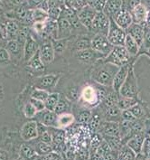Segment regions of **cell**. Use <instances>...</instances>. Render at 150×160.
<instances>
[{
    "label": "cell",
    "instance_id": "6da1fadb",
    "mask_svg": "<svg viewBox=\"0 0 150 160\" xmlns=\"http://www.w3.org/2000/svg\"><path fill=\"white\" fill-rule=\"evenodd\" d=\"M119 67L111 63L105 62L102 59L99 60L92 65L90 72V78L96 84L112 87L114 77L118 72Z\"/></svg>",
    "mask_w": 150,
    "mask_h": 160
},
{
    "label": "cell",
    "instance_id": "7a4b0ae2",
    "mask_svg": "<svg viewBox=\"0 0 150 160\" xmlns=\"http://www.w3.org/2000/svg\"><path fill=\"white\" fill-rule=\"evenodd\" d=\"M81 105L92 109V108H97L100 103V94L97 84H88L84 85L81 90Z\"/></svg>",
    "mask_w": 150,
    "mask_h": 160
},
{
    "label": "cell",
    "instance_id": "3957f363",
    "mask_svg": "<svg viewBox=\"0 0 150 160\" xmlns=\"http://www.w3.org/2000/svg\"><path fill=\"white\" fill-rule=\"evenodd\" d=\"M102 60L105 62L111 63L118 67H122L127 64L133 65V60L130 57L129 53L128 52L124 45L114 46L112 51L109 52V54Z\"/></svg>",
    "mask_w": 150,
    "mask_h": 160
},
{
    "label": "cell",
    "instance_id": "277c9868",
    "mask_svg": "<svg viewBox=\"0 0 150 160\" xmlns=\"http://www.w3.org/2000/svg\"><path fill=\"white\" fill-rule=\"evenodd\" d=\"M119 95L124 96V97H129V98H136L139 99V85H138V81L137 75L135 73L133 65L130 66L129 72L128 77L126 79L125 82L123 83L121 89L119 90Z\"/></svg>",
    "mask_w": 150,
    "mask_h": 160
},
{
    "label": "cell",
    "instance_id": "5b68a950",
    "mask_svg": "<svg viewBox=\"0 0 150 160\" xmlns=\"http://www.w3.org/2000/svg\"><path fill=\"white\" fill-rule=\"evenodd\" d=\"M127 31L121 28L120 26L117 25V23L110 18V24L108 28V41L113 46H121L125 43L126 37H127Z\"/></svg>",
    "mask_w": 150,
    "mask_h": 160
},
{
    "label": "cell",
    "instance_id": "8992f818",
    "mask_svg": "<svg viewBox=\"0 0 150 160\" xmlns=\"http://www.w3.org/2000/svg\"><path fill=\"white\" fill-rule=\"evenodd\" d=\"M113 47L105 34H96L92 38V49L100 52L104 57L109 54Z\"/></svg>",
    "mask_w": 150,
    "mask_h": 160
},
{
    "label": "cell",
    "instance_id": "52a82bcc",
    "mask_svg": "<svg viewBox=\"0 0 150 160\" xmlns=\"http://www.w3.org/2000/svg\"><path fill=\"white\" fill-rule=\"evenodd\" d=\"M60 79H61V74H58V73L43 74V75L36 77L33 81V84L35 88L46 90L52 92L51 91L57 85Z\"/></svg>",
    "mask_w": 150,
    "mask_h": 160
},
{
    "label": "cell",
    "instance_id": "ba28073f",
    "mask_svg": "<svg viewBox=\"0 0 150 160\" xmlns=\"http://www.w3.org/2000/svg\"><path fill=\"white\" fill-rule=\"evenodd\" d=\"M109 24H110V18L103 11H100L97 13L90 31L94 33V34H102L107 35L109 28Z\"/></svg>",
    "mask_w": 150,
    "mask_h": 160
},
{
    "label": "cell",
    "instance_id": "9c48e42d",
    "mask_svg": "<svg viewBox=\"0 0 150 160\" xmlns=\"http://www.w3.org/2000/svg\"><path fill=\"white\" fill-rule=\"evenodd\" d=\"M74 57L78 62H80L82 64H88V65H93L95 64L99 60L105 58L100 52L94 51L92 48L87 50L80 51L74 53Z\"/></svg>",
    "mask_w": 150,
    "mask_h": 160
},
{
    "label": "cell",
    "instance_id": "30bf717a",
    "mask_svg": "<svg viewBox=\"0 0 150 160\" xmlns=\"http://www.w3.org/2000/svg\"><path fill=\"white\" fill-rule=\"evenodd\" d=\"M4 47L8 51L13 63L17 64L20 62L24 61L25 46H23L17 40H8V42H6Z\"/></svg>",
    "mask_w": 150,
    "mask_h": 160
},
{
    "label": "cell",
    "instance_id": "8fae6325",
    "mask_svg": "<svg viewBox=\"0 0 150 160\" xmlns=\"http://www.w3.org/2000/svg\"><path fill=\"white\" fill-rule=\"evenodd\" d=\"M38 123L36 120H29L21 128L20 137L25 142H30L38 138Z\"/></svg>",
    "mask_w": 150,
    "mask_h": 160
},
{
    "label": "cell",
    "instance_id": "7c38bea8",
    "mask_svg": "<svg viewBox=\"0 0 150 160\" xmlns=\"http://www.w3.org/2000/svg\"><path fill=\"white\" fill-rule=\"evenodd\" d=\"M97 13H98V11H96L91 6L86 5L77 15H78V17H79V19H80V21L82 24V25L90 31L91 28H92L93 20L96 17Z\"/></svg>",
    "mask_w": 150,
    "mask_h": 160
},
{
    "label": "cell",
    "instance_id": "4fadbf2b",
    "mask_svg": "<svg viewBox=\"0 0 150 160\" xmlns=\"http://www.w3.org/2000/svg\"><path fill=\"white\" fill-rule=\"evenodd\" d=\"M39 52H40V56H41L42 62L45 65H48L51 62H52L55 59L56 53L53 48L52 40H46L42 42V44L40 45Z\"/></svg>",
    "mask_w": 150,
    "mask_h": 160
},
{
    "label": "cell",
    "instance_id": "5bb4252c",
    "mask_svg": "<svg viewBox=\"0 0 150 160\" xmlns=\"http://www.w3.org/2000/svg\"><path fill=\"white\" fill-rule=\"evenodd\" d=\"M57 114L54 111H51L48 110H44L38 112L37 115L35 116V119L37 122H40L43 125L47 127H54L56 126V120H57Z\"/></svg>",
    "mask_w": 150,
    "mask_h": 160
},
{
    "label": "cell",
    "instance_id": "9a60e30c",
    "mask_svg": "<svg viewBox=\"0 0 150 160\" xmlns=\"http://www.w3.org/2000/svg\"><path fill=\"white\" fill-rule=\"evenodd\" d=\"M146 138H147V136L144 135V134L132 135L127 140L125 145H127L130 149H132L137 154V156H138L141 154Z\"/></svg>",
    "mask_w": 150,
    "mask_h": 160
},
{
    "label": "cell",
    "instance_id": "2e32d148",
    "mask_svg": "<svg viewBox=\"0 0 150 160\" xmlns=\"http://www.w3.org/2000/svg\"><path fill=\"white\" fill-rule=\"evenodd\" d=\"M118 26L123 28L124 30L127 31V29L133 24V17L129 11L122 8L117 15L115 16L114 18H112Z\"/></svg>",
    "mask_w": 150,
    "mask_h": 160
},
{
    "label": "cell",
    "instance_id": "e0dca14e",
    "mask_svg": "<svg viewBox=\"0 0 150 160\" xmlns=\"http://www.w3.org/2000/svg\"><path fill=\"white\" fill-rule=\"evenodd\" d=\"M131 65L132 64H127V65H124L122 67H119L118 72L114 77L113 83H112V88H113V90L115 92H119V90L121 89L122 85L125 82L126 79L128 77V72H129V69H130Z\"/></svg>",
    "mask_w": 150,
    "mask_h": 160
},
{
    "label": "cell",
    "instance_id": "ac0fdd59",
    "mask_svg": "<svg viewBox=\"0 0 150 160\" xmlns=\"http://www.w3.org/2000/svg\"><path fill=\"white\" fill-rule=\"evenodd\" d=\"M73 31V27L70 21L64 18L60 17L58 20V33L57 39H68L71 37L72 33Z\"/></svg>",
    "mask_w": 150,
    "mask_h": 160
},
{
    "label": "cell",
    "instance_id": "d6986e66",
    "mask_svg": "<svg viewBox=\"0 0 150 160\" xmlns=\"http://www.w3.org/2000/svg\"><path fill=\"white\" fill-rule=\"evenodd\" d=\"M39 49H40V45H39L38 42L33 37H32L30 35L25 44V49H24V61L23 62L25 63H26L39 51Z\"/></svg>",
    "mask_w": 150,
    "mask_h": 160
},
{
    "label": "cell",
    "instance_id": "ffe728a7",
    "mask_svg": "<svg viewBox=\"0 0 150 160\" xmlns=\"http://www.w3.org/2000/svg\"><path fill=\"white\" fill-rule=\"evenodd\" d=\"M130 13L132 15L133 22L135 24L145 25L146 21H147L148 13V8L147 6H145L141 3L138 6H137Z\"/></svg>",
    "mask_w": 150,
    "mask_h": 160
},
{
    "label": "cell",
    "instance_id": "44dd1931",
    "mask_svg": "<svg viewBox=\"0 0 150 160\" xmlns=\"http://www.w3.org/2000/svg\"><path fill=\"white\" fill-rule=\"evenodd\" d=\"M25 66L31 72H37V73L40 72L41 73L45 71V64L42 62L39 51L25 63Z\"/></svg>",
    "mask_w": 150,
    "mask_h": 160
},
{
    "label": "cell",
    "instance_id": "7402d4cb",
    "mask_svg": "<svg viewBox=\"0 0 150 160\" xmlns=\"http://www.w3.org/2000/svg\"><path fill=\"white\" fill-rule=\"evenodd\" d=\"M127 34H129L138 44L141 48L143 40H144V34H145V26L138 24L133 23L128 29H127Z\"/></svg>",
    "mask_w": 150,
    "mask_h": 160
},
{
    "label": "cell",
    "instance_id": "603a6c76",
    "mask_svg": "<svg viewBox=\"0 0 150 160\" xmlns=\"http://www.w3.org/2000/svg\"><path fill=\"white\" fill-rule=\"evenodd\" d=\"M99 133L102 136H118L119 137V123L114 121L103 120L100 128Z\"/></svg>",
    "mask_w": 150,
    "mask_h": 160
},
{
    "label": "cell",
    "instance_id": "cb8c5ba5",
    "mask_svg": "<svg viewBox=\"0 0 150 160\" xmlns=\"http://www.w3.org/2000/svg\"><path fill=\"white\" fill-rule=\"evenodd\" d=\"M18 156L22 160H38L40 157L30 143H24L20 146Z\"/></svg>",
    "mask_w": 150,
    "mask_h": 160
},
{
    "label": "cell",
    "instance_id": "d4e9b609",
    "mask_svg": "<svg viewBox=\"0 0 150 160\" xmlns=\"http://www.w3.org/2000/svg\"><path fill=\"white\" fill-rule=\"evenodd\" d=\"M123 0H108L104 7L103 12L109 18H114L118 13L122 9Z\"/></svg>",
    "mask_w": 150,
    "mask_h": 160
},
{
    "label": "cell",
    "instance_id": "484cf974",
    "mask_svg": "<svg viewBox=\"0 0 150 160\" xmlns=\"http://www.w3.org/2000/svg\"><path fill=\"white\" fill-rule=\"evenodd\" d=\"M92 48V38L88 36H77L76 40L72 44V51L73 52H77L80 51L87 50Z\"/></svg>",
    "mask_w": 150,
    "mask_h": 160
},
{
    "label": "cell",
    "instance_id": "4316f807",
    "mask_svg": "<svg viewBox=\"0 0 150 160\" xmlns=\"http://www.w3.org/2000/svg\"><path fill=\"white\" fill-rule=\"evenodd\" d=\"M75 121H76V118H75L74 114H72V112H66V113L58 114L55 128L63 129L65 128H68L71 125H72Z\"/></svg>",
    "mask_w": 150,
    "mask_h": 160
},
{
    "label": "cell",
    "instance_id": "83f0119b",
    "mask_svg": "<svg viewBox=\"0 0 150 160\" xmlns=\"http://www.w3.org/2000/svg\"><path fill=\"white\" fill-rule=\"evenodd\" d=\"M31 145H32V147L34 148V150L36 151V153L39 156H45V155L50 154L51 152L54 151V148H53L52 145L44 143L41 140H39V139L33 140V144H31Z\"/></svg>",
    "mask_w": 150,
    "mask_h": 160
},
{
    "label": "cell",
    "instance_id": "f1b7e54d",
    "mask_svg": "<svg viewBox=\"0 0 150 160\" xmlns=\"http://www.w3.org/2000/svg\"><path fill=\"white\" fill-rule=\"evenodd\" d=\"M124 46H125V48L128 51V52L129 53V55L132 58V60L134 58H136V57H138V55L139 53V51H140V47L138 44V42H136L129 34H127Z\"/></svg>",
    "mask_w": 150,
    "mask_h": 160
},
{
    "label": "cell",
    "instance_id": "f546056e",
    "mask_svg": "<svg viewBox=\"0 0 150 160\" xmlns=\"http://www.w3.org/2000/svg\"><path fill=\"white\" fill-rule=\"evenodd\" d=\"M74 116L77 122L82 124H89L92 117V111L91 109L81 105L80 109L77 110V113L74 114Z\"/></svg>",
    "mask_w": 150,
    "mask_h": 160
},
{
    "label": "cell",
    "instance_id": "4dcf8cb0",
    "mask_svg": "<svg viewBox=\"0 0 150 160\" xmlns=\"http://www.w3.org/2000/svg\"><path fill=\"white\" fill-rule=\"evenodd\" d=\"M4 24L8 32V40H16L19 33L20 25L13 19H8L6 22H4Z\"/></svg>",
    "mask_w": 150,
    "mask_h": 160
},
{
    "label": "cell",
    "instance_id": "1f68e13d",
    "mask_svg": "<svg viewBox=\"0 0 150 160\" xmlns=\"http://www.w3.org/2000/svg\"><path fill=\"white\" fill-rule=\"evenodd\" d=\"M70 110H72V101H70L64 94H61L60 100H59L54 112L58 115L62 113L70 112Z\"/></svg>",
    "mask_w": 150,
    "mask_h": 160
},
{
    "label": "cell",
    "instance_id": "d6a6232c",
    "mask_svg": "<svg viewBox=\"0 0 150 160\" xmlns=\"http://www.w3.org/2000/svg\"><path fill=\"white\" fill-rule=\"evenodd\" d=\"M50 128L51 134L52 137V146L59 147L62 146L65 138V132L62 128H58L54 127H49Z\"/></svg>",
    "mask_w": 150,
    "mask_h": 160
},
{
    "label": "cell",
    "instance_id": "836d02e7",
    "mask_svg": "<svg viewBox=\"0 0 150 160\" xmlns=\"http://www.w3.org/2000/svg\"><path fill=\"white\" fill-rule=\"evenodd\" d=\"M140 100L136 99V98H129V97H124L119 95L118 93V106L121 110H128L131 109L133 106H135L137 103H138Z\"/></svg>",
    "mask_w": 150,
    "mask_h": 160
},
{
    "label": "cell",
    "instance_id": "e575fe53",
    "mask_svg": "<svg viewBox=\"0 0 150 160\" xmlns=\"http://www.w3.org/2000/svg\"><path fill=\"white\" fill-rule=\"evenodd\" d=\"M137 154L127 145H123L118 152V160H137Z\"/></svg>",
    "mask_w": 150,
    "mask_h": 160
},
{
    "label": "cell",
    "instance_id": "d590c367",
    "mask_svg": "<svg viewBox=\"0 0 150 160\" xmlns=\"http://www.w3.org/2000/svg\"><path fill=\"white\" fill-rule=\"evenodd\" d=\"M145 26V25H144ZM150 52V28L145 26V34H144V40H143V43H142L141 48L139 51V53L138 55L140 56V54H146L148 55Z\"/></svg>",
    "mask_w": 150,
    "mask_h": 160
},
{
    "label": "cell",
    "instance_id": "8d00e7d4",
    "mask_svg": "<svg viewBox=\"0 0 150 160\" xmlns=\"http://www.w3.org/2000/svg\"><path fill=\"white\" fill-rule=\"evenodd\" d=\"M64 5L66 8L78 14L87 5V2L84 0H65Z\"/></svg>",
    "mask_w": 150,
    "mask_h": 160
},
{
    "label": "cell",
    "instance_id": "74e56055",
    "mask_svg": "<svg viewBox=\"0 0 150 160\" xmlns=\"http://www.w3.org/2000/svg\"><path fill=\"white\" fill-rule=\"evenodd\" d=\"M60 93L58 92H51L48 96L47 100L44 101L45 104V110L54 111L55 108L58 104V101L60 100Z\"/></svg>",
    "mask_w": 150,
    "mask_h": 160
},
{
    "label": "cell",
    "instance_id": "f35d334b",
    "mask_svg": "<svg viewBox=\"0 0 150 160\" xmlns=\"http://www.w3.org/2000/svg\"><path fill=\"white\" fill-rule=\"evenodd\" d=\"M69 39H52V42L53 45V48L55 51V53L62 55L64 51L66 50V48L68 47V42Z\"/></svg>",
    "mask_w": 150,
    "mask_h": 160
},
{
    "label": "cell",
    "instance_id": "ab89813d",
    "mask_svg": "<svg viewBox=\"0 0 150 160\" xmlns=\"http://www.w3.org/2000/svg\"><path fill=\"white\" fill-rule=\"evenodd\" d=\"M81 90L78 86L73 85V86H70L68 87V89L65 92V96L67 98L72 101H77L80 100V97H81Z\"/></svg>",
    "mask_w": 150,
    "mask_h": 160
},
{
    "label": "cell",
    "instance_id": "60d3db41",
    "mask_svg": "<svg viewBox=\"0 0 150 160\" xmlns=\"http://www.w3.org/2000/svg\"><path fill=\"white\" fill-rule=\"evenodd\" d=\"M48 18L49 17H48V13L46 10L41 8L33 9V24L34 23H44L47 21Z\"/></svg>",
    "mask_w": 150,
    "mask_h": 160
},
{
    "label": "cell",
    "instance_id": "b9f144b4",
    "mask_svg": "<svg viewBox=\"0 0 150 160\" xmlns=\"http://www.w3.org/2000/svg\"><path fill=\"white\" fill-rule=\"evenodd\" d=\"M50 92L46 91V90H42V89H39V88H33V91L31 92L30 94V98H33L39 101H44L47 100L48 96L50 95Z\"/></svg>",
    "mask_w": 150,
    "mask_h": 160
},
{
    "label": "cell",
    "instance_id": "7bdbcfd3",
    "mask_svg": "<svg viewBox=\"0 0 150 160\" xmlns=\"http://www.w3.org/2000/svg\"><path fill=\"white\" fill-rule=\"evenodd\" d=\"M23 113H24V116L26 118H34L35 116L37 115L38 111L37 110L34 108L33 104L30 102V101H28L27 102H25V105H24V108H23Z\"/></svg>",
    "mask_w": 150,
    "mask_h": 160
},
{
    "label": "cell",
    "instance_id": "ee69618b",
    "mask_svg": "<svg viewBox=\"0 0 150 160\" xmlns=\"http://www.w3.org/2000/svg\"><path fill=\"white\" fill-rule=\"evenodd\" d=\"M0 62L2 66H8L10 63H12L11 56L9 54L8 51L5 47H1L0 49Z\"/></svg>",
    "mask_w": 150,
    "mask_h": 160
},
{
    "label": "cell",
    "instance_id": "f6af8a7d",
    "mask_svg": "<svg viewBox=\"0 0 150 160\" xmlns=\"http://www.w3.org/2000/svg\"><path fill=\"white\" fill-rule=\"evenodd\" d=\"M107 1L108 0H87V5L91 6L96 11L100 12V11H103Z\"/></svg>",
    "mask_w": 150,
    "mask_h": 160
},
{
    "label": "cell",
    "instance_id": "bcb514c9",
    "mask_svg": "<svg viewBox=\"0 0 150 160\" xmlns=\"http://www.w3.org/2000/svg\"><path fill=\"white\" fill-rule=\"evenodd\" d=\"M141 0H123L122 8L126 9L129 12H131L137 6L141 4Z\"/></svg>",
    "mask_w": 150,
    "mask_h": 160
},
{
    "label": "cell",
    "instance_id": "7dc6e473",
    "mask_svg": "<svg viewBox=\"0 0 150 160\" xmlns=\"http://www.w3.org/2000/svg\"><path fill=\"white\" fill-rule=\"evenodd\" d=\"M62 8H52L48 9L47 13H48V17L50 19H53V20H57L58 21L60 17H62Z\"/></svg>",
    "mask_w": 150,
    "mask_h": 160
},
{
    "label": "cell",
    "instance_id": "c3c4849f",
    "mask_svg": "<svg viewBox=\"0 0 150 160\" xmlns=\"http://www.w3.org/2000/svg\"><path fill=\"white\" fill-rule=\"evenodd\" d=\"M141 155L147 160H150V137H147L144 142Z\"/></svg>",
    "mask_w": 150,
    "mask_h": 160
},
{
    "label": "cell",
    "instance_id": "681fc988",
    "mask_svg": "<svg viewBox=\"0 0 150 160\" xmlns=\"http://www.w3.org/2000/svg\"><path fill=\"white\" fill-rule=\"evenodd\" d=\"M10 9H17L24 5L25 0H2Z\"/></svg>",
    "mask_w": 150,
    "mask_h": 160
},
{
    "label": "cell",
    "instance_id": "f907efd6",
    "mask_svg": "<svg viewBox=\"0 0 150 160\" xmlns=\"http://www.w3.org/2000/svg\"><path fill=\"white\" fill-rule=\"evenodd\" d=\"M121 117L123 120H127L129 122H133L135 120H137V118L135 117V115L133 114V112L131 111L130 109L125 110H121Z\"/></svg>",
    "mask_w": 150,
    "mask_h": 160
},
{
    "label": "cell",
    "instance_id": "816d5d0a",
    "mask_svg": "<svg viewBox=\"0 0 150 160\" xmlns=\"http://www.w3.org/2000/svg\"><path fill=\"white\" fill-rule=\"evenodd\" d=\"M111 151V148H109V146L108 145V143L103 139L102 140V142L100 143V147L98 148V149H97V153H99L100 155H101V156H104V155H106L107 153H108V152Z\"/></svg>",
    "mask_w": 150,
    "mask_h": 160
},
{
    "label": "cell",
    "instance_id": "f5cc1de1",
    "mask_svg": "<svg viewBox=\"0 0 150 160\" xmlns=\"http://www.w3.org/2000/svg\"><path fill=\"white\" fill-rule=\"evenodd\" d=\"M29 101H30V102L34 106V108L37 110L38 112H41L42 110H45V104H44L43 101L36 100V99H33V98H30Z\"/></svg>",
    "mask_w": 150,
    "mask_h": 160
},
{
    "label": "cell",
    "instance_id": "db71d44e",
    "mask_svg": "<svg viewBox=\"0 0 150 160\" xmlns=\"http://www.w3.org/2000/svg\"><path fill=\"white\" fill-rule=\"evenodd\" d=\"M64 1L65 0H47V6L48 9L52 8H62L65 5H64Z\"/></svg>",
    "mask_w": 150,
    "mask_h": 160
},
{
    "label": "cell",
    "instance_id": "11a10c76",
    "mask_svg": "<svg viewBox=\"0 0 150 160\" xmlns=\"http://www.w3.org/2000/svg\"><path fill=\"white\" fill-rule=\"evenodd\" d=\"M9 153L7 150L1 149L0 151V160H9Z\"/></svg>",
    "mask_w": 150,
    "mask_h": 160
},
{
    "label": "cell",
    "instance_id": "9f6ffc18",
    "mask_svg": "<svg viewBox=\"0 0 150 160\" xmlns=\"http://www.w3.org/2000/svg\"><path fill=\"white\" fill-rule=\"evenodd\" d=\"M145 26L150 28V8H148V17H147V21H146Z\"/></svg>",
    "mask_w": 150,
    "mask_h": 160
},
{
    "label": "cell",
    "instance_id": "6f0895ef",
    "mask_svg": "<svg viewBox=\"0 0 150 160\" xmlns=\"http://www.w3.org/2000/svg\"><path fill=\"white\" fill-rule=\"evenodd\" d=\"M142 4H144L145 6H147L148 8H150V0H141Z\"/></svg>",
    "mask_w": 150,
    "mask_h": 160
},
{
    "label": "cell",
    "instance_id": "680465c9",
    "mask_svg": "<svg viewBox=\"0 0 150 160\" xmlns=\"http://www.w3.org/2000/svg\"><path fill=\"white\" fill-rule=\"evenodd\" d=\"M5 98V94L3 93V87H1V101L3 102V100Z\"/></svg>",
    "mask_w": 150,
    "mask_h": 160
},
{
    "label": "cell",
    "instance_id": "91938a15",
    "mask_svg": "<svg viewBox=\"0 0 150 160\" xmlns=\"http://www.w3.org/2000/svg\"><path fill=\"white\" fill-rule=\"evenodd\" d=\"M84 1H86V2H87V0H84Z\"/></svg>",
    "mask_w": 150,
    "mask_h": 160
},
{
    "label": "cell",
    "instance_id": "94428289",
    "mask_svg": "<svg viewBox=\"0 0 150 160\" xmlns=\"http://www.w3.org/2000/svg\"><path fill=\"white\" fill-rule=\"evenodd\" d=\"M89 160H90V159H89Z\"/></svg>",
    "mask_w": 150,
    "mask_h": 160
},
{
    "label": "cell",
    "instance_id": "6125c7cd",
    "mask_svg": "<svg viewBox=\"0 0 150 160\" xmlns=\"http://www.w3.org/2000/svg\"></svg>",
    "mask_w": 150,
    "mask_h": 160
}]
</instances>
